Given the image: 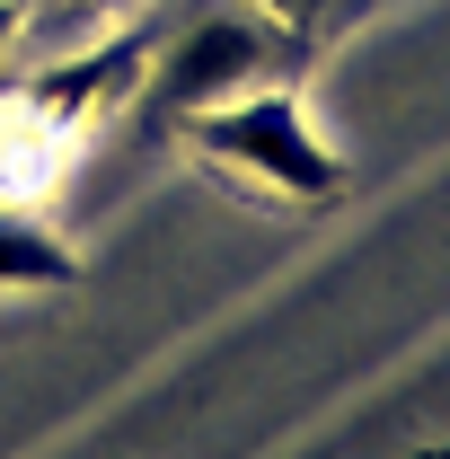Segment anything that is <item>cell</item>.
<instances>
[{
    "mask_svg": "<svg viewBox=\"0 0 450 459\" xmlns=\"http://www.w3.org/2000/svg\"><path fill=\"white\" fill-rule=\"evenodd\" d=\"M9 27H18V0H0V45H9Z\"/></svg>",
    "mask_w": 450,
    "mask_h": 459,
    "instance_id": "5",
    "label": "cell"
},
{
    "mask_svg": "<svg viewBox=\"0 0 450 459\" xmlns=\"http://www.w3.org/2000/svg\"><path fill=\"white\" fill-rule=\"evenodd\" d=\"M256 62H265V45H256V36H247V27H195V36H186V45H177L169 54V71H160V98H169V107H221V98H238V89H247V80H256Z\"/></svg>",
    "mask_w": 450,
    "mask_h": 459,
    "instance_id": "2",
    "label": "cell"
},
{
    "mask_svg": "<svg viewBox=\"0 0 450 459\" xmlns=\"http://www.w3.org/2000/svg\"><path fill=\"white\" fill-rule=\"evenodd\" d=\"M62 283H80V247H62L27 212H0V291H62Z\"/></svg>",
    "mask_w": 450,
    "mask_h": 459,
    "instance_id": "3",
    "label": "cell"
},
{
    "mask_svg": "<svg viewBox=\"0 0 450 459\" xmlns=\"http://www.w3.org/2000/svg\"><path fill=\"white\" fill-rule=\"evenodd\" d=\"M195 142H203L212 160H229V169L265 177L274 195H300V204H318V195L344 186V160L318 142V124L300 115V98H282V89L195 107Z\"/></svg>",
    "mask_w": 450,
    "mask_h": 459,
    "instance_id": "1",
    "label": "cell"
},
{
    "mask_svg": "<svg viewBox=\"0 0 450 459\" xmlns=\"http://www.w3.org/2000/svg\"><path fill=\"white\" fill-rule=\"evenodd\" d=\"M247 9H265V18H282V27H309V18H318V0H247Z\"/></svg>",
    "mask_w": 450,
    "mask_h": 459,
    "instance_id": "4",
    "label": "cell"
}]
</instances>
